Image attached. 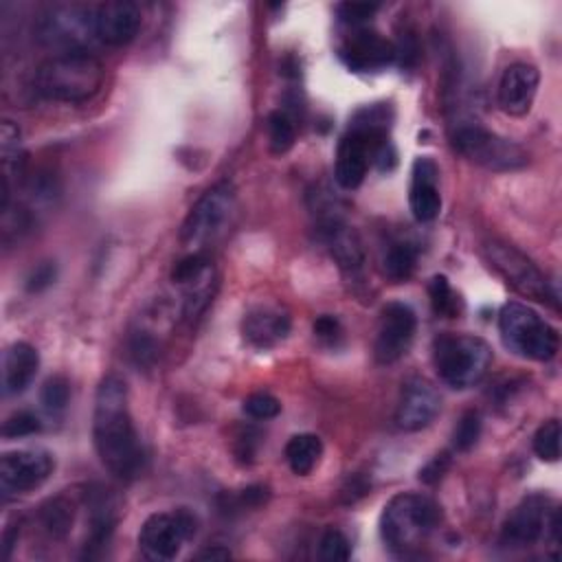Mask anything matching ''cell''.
<instances>
[{
    "instance_id": "cell-16",
    "label": "cell",
    "mask_w": 562,
    "mask_h": 562,
    "mask_svg": "<svg viewBox=\"0 0 562 562\" xmlns=\"http://www.w3.org/2000/svg\"><path fill=\"white\" fill-rule=\"evenodd\" d=\"M439 408H441V400L435 386L424 378H411L402 389L397 411H395V422L402 430L415 432L430 426Z\"/></svg>"
},
{
    "instance_id": "cell-41",
    "label": "cell",
    "mask_w": 562,
    "mask_h": 562,
    "mask_svg": "<svg viewBox=\"0 0 562 562\" xmlns=\"http://www.w3.org/2000/svg\"><path fill=\"white\" fill-rule=\"evenodd\" d=\"M198 558H211V560L220 558V560H226V558H231V551L222 549V547H211V549H204Z\"/></svg>"
},
{
    "instance_id": "cell-18",
    "label": "cell",
    "mask_w": 562,
    "mask_h": 562,
    "mask_svg": "<svg viewBox=\"0 0 562 562\" xmlns=\"http://www.w3.org/2000/svg\"><path fill=\"white\" fill-rule=\"evenodd\" d=\"M540 72L533 64L516 61L505 68L498 81V105L512 116H522L529 112L533 97L538 92Z\"/></svg>"
},
{
    "instance_id": "cell-4",
    "label": "cell",
    "mask_w": 562,
    "mask_h": 562,
    "mask_svg": "<svg viewBox=\"0 0 562 562\" xmlns=\"http://www.w3.org/2000/svg\"><path fill=\"white\" fill-rule=\"evenodd\" d=\"M441 522V507L426 494L400 492L382 509L380 536L395 553L419 547Z\"/></svg>"
},
{
    "instance_id": "cell-13",
    "label": "cell",
    "mask_w": 562,
    "mask_h": 562,
    "mask_svg": "<svg viewBox=\"0 0 562 562\" xmlns=\"http://www.w3.org/2000/svg\"><path fill=\"white\" fill-rule=\"evenodd\" d=\"M415 329H417V316L411 305L400 301L386 303L380 312V323L375 331V345H373L375 360L380 364H391L400 360L408 351L415 338Z\"/></svg>"
},
{
    "instance_id": "cell-2",
    "label": "cell",
    "mask_w": 562,
    "mask_h": 562,
    "mask_svg": "<svg viewBox=\"0 0 562 562\" xmlns=\"http://www.w3.org/2000/svg\"><path fill=\"white\" fill-rule=\"evenodd\" d=\"M386 132L389 119L384 105H369L353 116L336 151L334 178L342 189L351 191L362 184L378 151L389 143Z\"/></svg>"
},
{
    "instance_id": "cell-11",
    "label": "cell",
    "mask_w": 562,
    "mask_h": 562,
    "mask_svg": "<svg viewBox=\"0 0 562 562\" xmlns=\"http://www.w3.org/2000/svg\"><path fill=\"white\" fill-rule=\"evenodd\" d=\"M195 514L184 507L151 514L138 531V547L149 560H173L182 544L195 533Z\"/></svg>"
},
{
    "instance_id": "cell-21",
    "label": "cell",
    "mask_w": 562,
    "mask_h": 562,
    "mask_svg": "<svg viewBox=\"0 0 562 562\" xmlns=\"http://www.w3.org/2000/svg\"><path fill=\"white\" fill-rule=\"evenodd\" d=\"M40 369V353L33 345L18 340L4 349L2 358V386L7 395L26 391Z\"/></svg>"
},
{
    "instance_id": "cell-22",
    "label": "cell",
    "mask_w": 562,
    "mask_h": 562,
    "mask_svg": "<svg viewBox=\"0 0 562 562\" xmlns=\"http://www.w3.org/2000/svg\"><path fill=\"white\" fill-rule=\"evenodd\" d=\"M321 226H323L325 241H327L334 259L338 261V266L349 274H358L364 266V252H362L358 235L331 213L323 220Z\"/></svg>"
},
{
    "instance_id": "cell-7",
    "label": "cell",
    "mask_w": 562,
    "mask_h": 562,
    "mask_svg": "<svg viewBox=\"0 0 562 562\" xmlns=\"http://www.w3.org/2000/svg\"><path fill=\"white\" fill-rule=\"evenodd\" d=\"M450 140L461 156L492 171H512L527 165V154L520 145L472 119H457L450 125Z\"/></svg>"
},
{
    "instance_id": "cell-6",
    "label": "cell",
    "mask_w": 562,
    "mask_h": 562,
    "mask_svg": "<svg viewBox=\"0 0 562 562\" xmlns=\"http://www.w3.org/2000/svg\"><path fill=\"white\" fill-rule=\"evenodd\" d=\"M503 345L527 360L547 362L558 353L560 336L536 310L525 303H507L498 314Z\"/></svg>"
},
{
    "instance_id": "cell-17",
    "label": "cell",
    "mask_w": 562,
    "mask_h": 562,
    "mask_svg": "<svg viewBox=\"0 0 562 562\" xmlns=\"http://www.w3.org/2000/svg\"><path fill=\"white\" fill-rule=\"evenodd\" d=\"M140 29V9L130 0H108L94 9V35L108 46L130 44Z\"/></svg>"
},
{
    "instance_id": "cell-24",
    "label": "cell",
    "mask_w": 562,
    "mask_h": 562,
    "mask_svg": "<svg viewBox=\"0 0 562 562\" xmlns=\"http://www.w3.org/2000/svg\"><path fill=\"white\" fill-rule=\"evenodd\" d=\"M180 288L184 292V296H182V316L187 321H195L206 310V305L211 303L213 292H215V270H213V263L204 272L193 277L191 281L182 283Z\"/></svg>"
},
{
    "instance_id": "cell-28",
    "label": "cell",
    "mask_w": 562,
    "mask_h": 562,
    "mask_svg": "<svg viewBox=\"0 0 562 562\" xmlns=\"http://www.w3.org/2000/svg\"><path fill=\"white\" fill-rule=\"evenodd\" d=\"M268 140L274 154H283L294 145L296 130L292 119L283 110H274L268 114Z\"/></svg>"
},
{
    "instance_id": "cell-27",
    "label": "cell",
    "mask_w": 562,
    "mask_h": 562,
    "mask_svg": "<svg viewBox=\"0 0 562 562\" xmlns=\"http://www.w3.org/2000/svg\"><path fill=\"white\" fill-rule=\"evenodd\" d=\"M40 522L50 538H64L72 525V505L61 496L50 498L40 509Z\"/></svg>"
},
{
    "instance_id": "cell-36",
    "label": "cell",
    "mask_w": 562,
    "mask_h": 562,
    "mask_svg": "<svg viewBox=\"0 0 562 562\" xmlns=\"http://www.w3.org/2000/svg\"><path fill=\"white\" fill-rule=\"evenodd\" d=\"M378 9L380 4H373V2H342L336 7V13L345 24L358 29L364 22H369Z\"/></svg>"
},
{
    "instance_id": "cell-29",
    "label": "cell",
    "mask_w": 562,
    "mask_h": 562,
    "mask_svg": "<svg viewBox=\"0 0 562 562\" xmlns=\"http://www.w3.org/2000/svg\"><path fill=\"white\" fill-rule=\"evenodd\" d=\"M560 437H562V430H560L558 419H549L536 430L533 452L538 454L540 461L555 463L560 459Z\"/></svg>"
},
{
    "instance_id": "cell-37",
    "label": "cell",
    "mask_w": 562,
    "mask_h": 562,
    "mask_svg": "<svg viewBox=\"0 0 562 562\" xmlns=\"http://www.w3.org/2000/svg\"><path fill=\"white\" fill-rule=\"evenodd\" d=\"M130 353L138 367H149L158 356V342L147 331H136L130 340Z\"/></svg>"
},
{
    "instance_id": "cell-15",
    "label": "cell",
    "mask_w": 562,
    "mask_h": 562,
    "mask_svg": "<svg viewBox=\"0 0 562 562\" xmlns=\"http://www.w3.org/2000/svg\"><path fill=\"white\" fill-rule=\"evenodd\" d=\"M338 55L347 68L356 72H369L386 68L397 57V48L378 31L358 26L342 40Z\"/></svg>"
},
{
    "instance_id": "cell-32",
    "label": "cell",
    "mask_w": 562,
    "mask_h": 562,
    "mask_svg": "<svg viewBox=\"0 0 562 562\" xmlns=\"http://www.w3.org/2000/svg\"><path fill=\"white\" fill-rule=\"evenodd\" d=\"M351 555V544L340 529H325L318 540V558L325 562H340Z\"/></svg>"
},
{
    "instance_id": "cell-20",
    "label": "cell",
    "mask_w": 562,
    "mask_h": 562,
    "mask_svg": "<svg viewBox=\"0 0 562 562\" xmlns=\"http://www.w3.org/2000/svg\"><path fill=\"white\" fill-rule=\"evenodd\" d=\"M244 338L257 349H270L290 334V316L277 305H257L244 314Z\"/></svg>"
},
{
    "instance_id": "cell-3",
    "label": "cell",
    "mask_w": 562,
    "mask_h": 562,
    "mask_svg": "<svg viewBox=\"0 0 562 562\" xmlns=\"http://www.w3.org/2000/svg\"><path fill=\"white\" fill-rule=\"evenodd\" d=\"M103 79V64L88 50L57 53L40 64L35 90L50 101L83 103L101 90Z\"/></svg>"
},
{
    "instance_id": "cell-39",
    "label": "cell",
    "mask_w": 562,
    "mask_h": 562,
    "mask_svg": "<svg viewBox=\"0 0 562 562\" xmlns=\"http://www.w3.org/2000/svg\"><path fill=\"white\" fill-rule=\"evenodd\" d=\"M314 334L318 338H323V340H334L340 334V325H338V321L334 316L323 314V316H318L314 321Z\"/></svg>"
},
{
    "instance_id": "cell-14",
    "label": "cell",
    "mask_w": 562,
    "mask_h": 562,
    "mask_svg": "<svg viewBox=\"0 0 562 562\" xmlns=\"http://www.w3.org/2000/svg\"><path fill=\"white\" fill-rule=\"evenodd\" d=\"M55 470V459L46 450H13L0 459V490L4 496L26 494L40 487Z\"/></svg>"
},
{
    "instance_id": "cell-35",
    "label": "cell",
    "mask_w": 562,
    "mask_h": 562,
    "mask_svg": "<svg viewBox=\"0 0 562 562\" xmlns=\"http://www.w3.org/2000/svg\"><path fill=\"white\" fill-rule=\"evenodd\" d=\"M40 428H42V424H40V419H37L33 413H29V411H18V413H13L11 417L4 419V424H2V435H4L7 439L29 437V435L37 432Z\"/></svg>"
},
{
    "instance_id": "cell-40",
    "label": "cell",
    "mask_w": 562,
    "mask_h": 562,
    "mask_svg": "<svg viewBox=\"0 0 562 562\" xmlns=\"http://www.w3.org/2000/svg\"><path fill=\"white\" fill-rule=\"evenodd\" d=\"M446 465H448V454H437V457L419 472V479L426 481V483H432V481H437V479L441 476V472L446 470Z\"/></svg>"
},
{
    "instance_id": "cell-9",
    "label": "cell",
    "mask_w": 562,
    "mask_h": 562,
    "mask_svg": "<svg viewBox=\"0 0 562 562\" xmlns=\"http://www.w3.org/2000/svg\"><path fill=\"white\" fill-rule=\"evenodd\" d=\"M483 255L487 263L505 279L507 285H512L518 294L549 303L558 310V292L551 290L547 277L540 272V268L525 257L518 248H514L507 241L501 239H487L483 244Z\"/></svg>"
},
{
    "instance_id": "cell-8",
    "label": "cell",
    "mask_w": 562,
    "mask_h": 562,
    "mask_svg": "<svg viewBox=\"0 0 562 562\" xmlns=\"http://www.w3.org/2000/svg\"><path fill=\"white\" fill-rule=\"evenodd\" d=\"M233 209H235L233 187L228 182H220L211 187L187 213L180 231V241L189 246L191 252H204V248L226 231Z\"/></svg>"
},
{
    "instance_id": "cell-25",
    "label": "cell",
    "mask_w": 562,
    "mask_h": 562,
    "mask_svg": "<svg viewBox=\"0 0 562 562\" xmlns=\"http://www.w3.org/2000/svg\"><path fill=\"white\" fill-rule=\"evenodd\" d=\"M0 151H2V167H4L0 206L7 209L9 206V195H11V176L20 171V162H22L20 130L11 121H2V125H0Z\"/></svg>"
},
{
    "instance_id": "cell-31",
    "label": "cell",
    "mask_w": 562,
    "mask_h": 562,
    "mask_svg": "<svg viewBox=\"0 0 562 562\" xmlns=\"http://www.w3.org/2000/svg\"><path fill=\"white\" fill-rule=\"evenodd\" d=\"M479 435H481V415L476 411H465L452 430L454 450L468 452L479 441Z\"/></svg>"
},
{
    "instance_id": "cell-1",
    "label": "cell",
    "mask_w": 562,
    "mask_h": 562,
    "mask_svg": "<svg viewBox=\"0 0 562 562\" xmlns=\"http://www.w3.org/2000/svg\"><path fill=\"white\" fill-rule=\"evenodd\" d=\"M92 439L101 463L119 479H134L145 465V450L127 406L125 382L110 373L94 395Z\"/></svg>"
},
{
    "instance_id": "cell-12",
    "label": "cell",
    "mask_w": 562,
    "mask_h": 562,
    "mask_svg": "<svg viewBox=\"0 0 562 562\" xmlns=\"http://www.w3.org/2000/svg\"><path fill=\"white\" fill-rule=\"evenodd\" d=\"M37 35L44 44L61 48V53L86 50V44L94 35V9H86L79 4H57L50 7L40 24Z\"/></svg>"
},
{
    "instance_id": "cell-33",
    "label": "cell",
    "mask_w": 562,
    "mask_h": 562,
    "mask_svg": "<svg viewBox=\"0 0 562 562\" xmlns=\"http://www.w3.org/2000/svg\"><path fill=\"white\" fill-rule=\"evenodd\" d=\"M40 400L44 404V408L48 413H59L68 406V400H70V384L66 378L61 375H53L44 382L42 386V393H40Z\"/></svg>"
},
{
    "instance_id": "cell-5",
    "label": "cell",
    "mask_w": 562,
    "mask_h": 562,
    "mask_svg": "<svg viewBox=\"0 0 562 562\" xmlns=\"http://www.w3.org/2000/svg\"><path fill=\"white\" fill-rule=\"evenodd\" d=\"M432 362L448 386L470 389L485 378L492 364V349L479 336L443 334L432 345Z\"/></svg>"
},
{
    "instance_id": "cell-34",
    "label": "cell",
    "mask_w": 562,
    "mask_h": 562,
    "mask_svg": "<svg viewBox=\"0 0 562 562\" xmlns=\"http://www.w3.org/2000/svg\"><path fill=\"white\" fill-rule=\"evenodd\" d=\"M244 413L252 419H272L281 413V402L266 393V391H259V393H252L244 400Z\"/></svg>"
},
{
    "instance_id": "cell-10",
    "label": "cell",
    "mask_w": 562,
    "mask_h": 562,
    "mask_svg": "<svg viewBox=\"0 0 562 562\" xmlns=\"http://www.w3.org/2000/svg\"><path fill=\"white\" fill-rule=\"evenodd\" d=\"M558 525L560 516L553 501L544 494H529L505 518L498 542L505 549H527L547 533L558 540Z\"/></svg>"
},
{
    "instance_id": "cell-38",
    "label": "cell",
    "mask_w": 562,
    "mask_h": 562,
    "mask_svg": "<svg viewBox=\"0 0 562 562\" xmlns=\"http://www.w3.org/2000/svg\"><path fill=\"white\" fill-rule=\"evenodd\" d=\"M53 281H55V266H53V263H42V266H37V268L31 272V277H29V281H26V288H29L31 292H40V290L48 288Z\"/></svg>"
},
{
    "instance_id": "cell-30",
    "label": "cell",
    "mask_w": 562,
    "mask_h": 562,
    "mask_svg": "<svg viewBox=\"0 0 562 562\" xmlns=\"http://www.w3.org/2000/svg\"><path fill=\"white\" fill-rule=\"evenodd\" d=\"M430 303H432V310L439 314V316H446V318H454L459 314V296L454 294V290L450 288L448 279L443 274H435L432 281H430Z\"/></svg>"
},
{
    "instance_id": "cell-19",
    "label": "cell",
    "mask_w": 562,
    "mask_h": 562,
    "mask_svg": "<svg viewBox=\"0 0 562 562\" xmlns=\"http://www.w3.org/2000/svg\"><path fill=\"white\" fill-rule=\"evenodd\" d=\"M408 204L417 222H432L441 211L439 167L428 156H422L413 162Z\"/></svg>"
},
{
    "instance_id": "cell-23",
    "label": "cell",
    "mask_w": 562,
    "mask_h": 562,
    "mask_svg": "<svg viewBox=\"0 0 562 562\" xmlns=\"http://www.w3.org/2000/svg\"><path fill=\"white\" fill-rule=\"evenodd\" d=\"M321 454H323V441H321V437H316L312 432L294 435L285 443V461H288L290 470L299 476L310 474L316 468V463L321 461Z\"/></svg>"
},
{
    "instance_id": "cell-26",
    "label": "cell",
    "mask_w": 562,
    "mask_h": 562,
    "mask_svg": "<svg viewBox=\"0 0 562 562\" xmlns=\"http://www.w3.org/2000/svg\"><path fill=\"white\" fill-rule=\"evenodd\" d=\"M415 263H417V248L408 241L391 244L389 250L382 257L384 274L395 283H402V281L411 279V274L415 270Z\"/></svg>"
}]
</instances>
